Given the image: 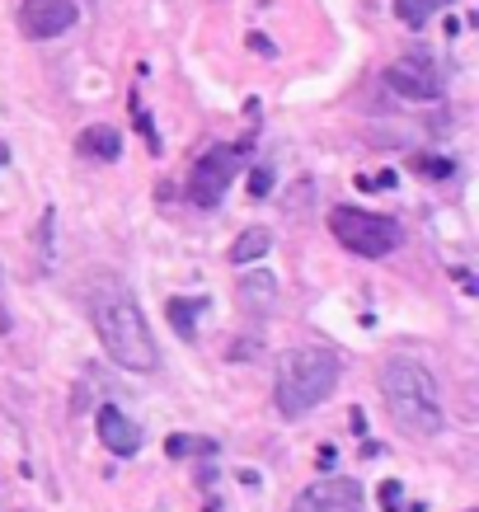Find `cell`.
<instances>
[{
  "label": "cell",
  "instance_id": "obj_4",
  "mask_svg": "<svg viewBox=\"0 0 479 512\" xmlns=\"http://www.w3.org/2000/svg\"><path fill=\"white\" fill-rule=\"evenodd\" d=\"M329 231L348 254H362V259H386L404 245V226L395 217H381V212H362V207H334L329 212Z\"/></svg>",
  "mask_w": 479,
  "mask_h": 512
},
{
  "label": "cell",
  "instance_id": "obj_15",
  "mask_svg": "<svg viewBox=\"0 0 479 512\" xmlns=\"http://www.w3.org/2000/svg\"><path fill=\"white\" fill-rule=\"evenodd\" d=\"M442 5H447V0H395V15H400L409 29H423V24H428V15H433V10H442Z\"/></svg>",
  "mask_w": 479,
  "mask_h": 512
},
{
  "label": "cell",
  "instance_id": "obj_16",
  "mask_svg": "<svg viewBox=\"0 0 479 512\" xmlns=\"http://www.w3.org/2000/svg\"><path fill=\"white\" fill-rule=\"evenodd\" d=\"M414 170L423 174V179H451V174H456V160H447V156H418Z\"/></svg>",
  "mask_w": 479,
  "mask_h": 512
},
{
  "label": "cell",
  "instance_id": "obj_2",
  "mask_svg": "<svg viewBox=\"0 0 479 512\" xmlns=\"http://www.w3.org/2000/svg\"><path fill=\"white\" fill-rule=\"evenodd\" d=\"M94 329H99L104 353L118 367H127V372H155L160 367V348H155L151 325H146L141 306L132 301V292H123L118 282H109L104 292L94 296Z\"/></svg>",
  "mask_w": 479,
  "mask_h": 512
},
{
  "label": "cell",
  "instance_id": "obj_18",
  "mask_svg": "<svg viewBox=\"0 0 479 512\" xmlns=\"http://www.w3.org/2000/svg\"><path fill=\"white\" fill-rule=\"evenodd\" d=\"M249 47H254V52H259V57H278V47L268 43V38H263V33H249Z\"/></svg>",
  "mask_w": 479,
  "mask_h": 512
},
{
  "label": "cell",
  "instance_id": "obj_14",
  "mask_svg": "<svg viewBox=\"0 0 479 512\" xmlns=\"http://www.w3.org/2000/svg\"><path fill=\"white\" fill-rule=\"evenodd\" d=\"M273 292H278V282H273V273H254V282H240V306H254V311H268V306H273Z\"/></svg>",
  "mask_w": 479,
  "mask_h": 512
},
{
  "label": "cell",
  "instance_id": "obj_3",
  "mask_svg": "<svg viewBox=\"0 0 479 512\" xmlns=\"http://www.w3.org/2000/svg\"><path fill=\"white\" fill-rule=\"evenodd\" d=\"M339 372H343V362H339V353H329V348H292V353H282L278 414L301 419L310 409H320V404L334 395V386H339Z\"/></svg>",
  "mask_w": 479,
  "mask_h": 512
},
{
  "label": "cell",
  "instance_id": "obj_21",
  "mask_svg": "<svg viewBox=\"0 0 479 512\" xmlns=\"http://www.w3.org/2000/svg\"><path fill=\"white\" fill-rule=\"evenodd\" d=\"M207 512H221V508H217V503H212V508H207Z\"/></svg>",
  "mask_w": 479,
  "mask_h": 512
},
{
  "label": "cell",
  "instance_id": "obj_9",
  "mask_svg": "<svg viewBox=\"0 0 479 512\" xmlns=\"http://www.w3.org/2000/svg\"><path fill=\"white\" fill-rule=\"evenodd\" d=\"M99 442H104V451H113V456H137L141 451V423H132L123 414V409H118V404H104V409H99Z\"/></svg>",
  "mask_w": 479,
  "mask_h": 512
},
{
  "label": "cell",
  "instance_id": "obj_7",
  "mask_svg": "<svg viewBox=\"0 0 479 512\" xmlns=\"http://www.w3.org/2000/svg\"><path fill=\"white\" fill-rule=\"evenodd\" d=\"M386 85L395 94H404V99H418V104H428V99L442 94V76H437V62L428 57V52H409V57H400V62L386 71Z\"/></svg>",
  "mask_w": 479,
  "mask_h": 512
},
{
  "label": "cell",
  "instance_id": "obj_20",
  "mask_svg": "<svg viewBox=\"0 0 479 512\" xmlns=\"http://www.w3.org/2000/svg\"><path fill=\"white\" fill-rule=\"evenodd\" d=\"M10 329V315H5V301H0V334Z\"/></svg>",
  "mask_w": 479,
  "mask_h": 512
},
{
  "label": "cell",
  "instance_id": "obj_12",
  "mask_svg": "<svg viewBox=\"0 0 479 512\" xmlns=\"http://www.w3.org/2000/svg\"><path fill=\"white\" fill-rule=\"evenodd\" d=\"M165 456H170V461H198V456H217V437L174 433V437H165Z\"/></svg>",
  "mask_w": 479,
  "mask_h": 512
},
{
  "label": "cell",
  "instance_id": "obj_11",
  "mask_svg": "<svg viewBox=\"0 0 479 512\" xmlns=\"http://www.w3.org/2000/svg\"><path fill=\"white\" fill-rule=\"evenodd\" d=\"M202 311H207V296H174V301H170V325H174V334L193 343Z\"/></svg>",
  "mask_w": 479,
  "mask_h": 512
},
{
  "label": "cell",
  "instance_id": "obj_17",
  "mask_svg": "<svg viewBox=\"0 0 479 512\" xmlns=\"http://www.w3.org/2000/svg\"><path fill=\"white\" fill-rule=\"evenodd\" d=\"M273 184H278L273 165H259V170L249 174V198H268V193H273Z\"/></svg>",
  "mask_w": 479,
  "mask_h": 512
},
{
  "label": "cell",
  "instance_id": "obj_13",
  "mask_svg": "<svg viewBox=\"0 0 479 512\" xmlns=\"http://www.w3.org/2000/svg\"><path fill=\"white\" fill-rule=\"evenodd\" d=\"M268 249H273V231L254 226V231H245V235H240V240L231 245V264L245 268V264H254V259H263Z\"/></svg>",
  "mask_w": 479,
  "mask_h": 512
},
{
  "label": "cell",
  "instance_id": "obj_5",
  "mask_svg": "<svg viewBox=\"0 0 479 512\" xmlns=\"http://www.w3.org/2000/svg\"><path fill=\"white\" fill-rule=\"evenodd\" d=\"M245 151H249V141H240V146H212V151L193 165V174H188V202L202 207V212L217 207V202L226 198V188H231Z\"/></svg>",
  "mask_w": 479,
  "mask_h": 512
},
{
  "label": "cell",
  "instance_id": "obj_19",
  "mask_svg": "<svg viewBox=\"0 0 479 512\" xmlns=\"http://www.w3.org/2000/svg\"><path fill=\"white\" fill-rule=\"evenodd\" d=\"M5 165H10V146L0 141V170H5Z\"/></svg>",
  "mask_w": 479,
  "mask_h": 512
},
{
  "label": "cell",
  "instance_id": "obj_1",
  "mask_svg": "<svg viewBox=\"0 0 479 512\" xmlns=\"http://www.w3.org/2000/svg\"><path fill=\"white\" fill-rule=\"evenodd\" d=\"M381 395H386L390 419L414 437H437L447 428V409H442V390L437 376L418 362V357H386L381 367Z\"/></svg>",
  "mask_w": 479,
  "mask_h": 512
},
{
  "label": "cell",
  "instance_id": "obj_6",
  "mask_svg": "<svg viewBox=\"0 0 479 512\" xmlns=\"http://www.w3.org/2000/svg\"><path fill=\"white\" fill-rule=\"evenodd\" d=\"M362 503H367L362 484L348 480V475H329V480L306 484L287 512H362Z\"/></svg>",
  "mask_w": 479,
  "mask_h": 512
},
{
  "label": "cell",
  "instance_id": "obj_10",
  "mask_svg": "<svg viewBox=\"0 0 479 512\" xmlns=\"http://www.w3.org/2000/svg\"><path fill=\"white\" fill-rule=\"evenodd\" d=\"M76 146H80V156H90V160H118L123 156V132L109 123H94L80 132Z\"/></svg>",
  "mask_w": 479,
  "mask_h": 512
},
{
  "label": "cell",
  "instance_id": "obj_8",
  "mask_svg": "<svg viewBox=\"0 0 479 512\" xmlns=\"http://www.w3.org/2000/svg\"><path fill=\"white\" fill-rule=\"evenodd\" d=\"M80 19L76 0H24L19 5V29H24V38H62L71 24Z\"/></svg>",
  "mask_w": 479,
  "mask_h": 512
}]
</instances>
